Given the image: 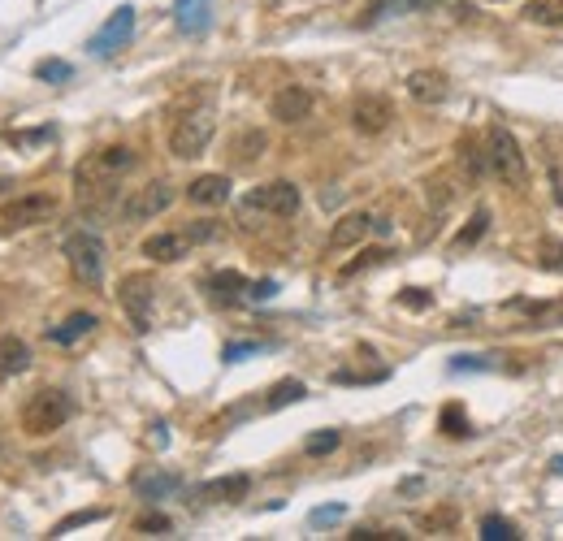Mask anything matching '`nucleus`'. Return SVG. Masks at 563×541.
Listing matches in <instances>:
<instances>
[{
  "label": "nucleus",
  "instance_id": "obj_5",
  "mask_svg": "<svg viewBox=\"0 0 563 541\" xmlns=\"http://www.w3.org/2000/svg\"><path fill=\"white\" fill-rule=\"evenodd\" d=\"M61 252H65V260H70V273L83 286H100L104 282V243H100V234L74 230L70 239H65Z\"/></svg>",
  "mask_w": 563,
  "mask_h": 541
},
{
  "label": "nucleus",
  "instance_id": "obj_40",
  "mask_svg": "<svg viewBox=\"0 0 563 541\" xmlns=\"http://www.w3.org/2000/svg\"><path fill=\"white\" fill-rule=\"evenodd\" d=\"M338 516H343V507H321V511H312V520H338Z\"/></svg>",
  "mask_w": 563,
  "mask_h": 541
},
{
  "label": "nucleus",
  "instance_id": "obj_34",
  "mask_svg": "<svg viewBox=\"0 0 563 541\" xmlns=\"http://www.w3.org/2000/svg\"><path fill=\"white\" fill-rule=\"evenodd\" d=\"M35 74H39V78H52V83H61V78H70L74 70H70L65 61H39V65H35Z\"/></svg>",
  "mask_w": 563,
  "mask_h": 541
},
{
  "label": "nucleus",
  "instance_id": "obj_27",
  "mask_svg": "<svg viewBox=\"0 0 563 541\" xmlns=\"http://www.w3.org/2000/svg\"><path fill=\"white\" fill-rule=\"evenodd\" d=\"M460 161H464V169H468V174H486V169H490V156H486V148H477V143L473 139H464L460 143Z\"/></svg>",
  "mask_w": 563,
  "mask_h": 541
},
{
  "label": "nucleus",
  "instance_id": "obj_41",
  "mask_svg": "<svg viewBox=\"0 0 563 541\" xmlns=\"http://www.w3.org/2000/svg\"><path fill=\"white\" fill-rule=\"evenodd\" d=\"M555 472H563V459H555Z\"/></svg>",
  "mask_w": 563,
  "mask_h": 541
},
{
  "label": "nucleus",
  "instance_id": "obj_17",
  "mask_svg": "<svg viewBox=\"0 0 563 541\" xmlns=\"http://www.w3.org/2000/svg\"><path fill=\"white\" fill-rule=\"evenodd\" d=\"M96 312H70L61 325H52L48 329V342H57V347H74L78 338H87V334H96Z\"/></svg>",
  "mask_w": 563,
  "mask_h": 541
},
{
  "label": "nucleus",
  "instance_id": "obj_7",
  "mask_svg": "<svg viewBox=\"0 0 563 541\" xmlns=\"http://www.w3.org/2000/svg\"><path fill=\"white\" fill-rule=\"evenodd\" d=\"M117 299H122V308L130 316V325L139 329V334H148L152 329V303H156V286L148 273H130L122 277V286H117Z\"/></svg>",
  "mask_w": 563,
  "mask_h": 541
},
{
  "label": "nucleus",
  "instance_id": "obj_15",
  "mask_svg": "<svg viewBox=\"0 0 563 541\" xmlns=\"http://www.w3.org/2000/svg\"><path fill=\"white\" fill-rule=\"evenodd\" d=\"M187 200L200 208H221L230 200V178L226 174H200L195 182H187Z\"/></svg>",
  "mask_w": 563,
  "mask_h": 541
},
{
  "label": "nucleus",
  "instance_id": "obj_21",
  "mask_svg": "<svg viewBox=\"0 0 563 541\" xmlns=\"http://www.w3.org/2000/svg\"><path fill=\"white\" fill-rule=\"evenodd\" d=\"M265 148H269L265 130H243V135L230 143V152H234V165H252V161H260V152H265Z\"/></svg>",
  "mask_w": 563,
  "mask_h": 541
},
{
  "label": "nucleus",
  "instance_id": "obj_8",
  "mask_svg": "<svg viewBox=\"0 0 563 541\" xmlns=\"http://www.w3.org/2000/svg\"><path fill=\"white\" fill-rule=\"evenodd\" d=\"M247 208H256V213H269V217H295L299 213V187L295 182H265V187H256V191H247Z\"/></svg>",
  "mask_w": 563,
  "mask_h": 541
},
{
  "label": "nucleus",
  "instance_id": "obj_26",
  "mask_svg": "<svg viewBox=\"0 0 563 541\" xmlns=\"http://www.w3.org/2000/svg\"><path fill=\"white\" fill-rule=\"evenodd\" d=\"M208 22V0H178V26L182 31H200Z\"/></svg>",
  "mask_w": 563,
  "mask_h": 541
},
{
  "label": "nucleus",
  "instance_id": "obj_24",
  "mask_svg": "<svg viewBox=\"0 0 563 541\" xmlns=\"http://www.w3.org/2000/svg\"><path fill=\"white\" fill-rule=\"evenodd\" d=\"M304 381H295V377H286V381H278V386L269 390V399H265V412H278V407H286V403H299L304 399Z\"/></svg>",
  "mask_w": 563,
  "mask_h": 541
},
{
  "label": "nucleus",
  "instance_id": "obj_32",
  "mask_svg": "<svg viewBox=\"0 0 563 541\" xmlns=\"http://www.w3.org/2000/svg\"><path fill=\"white\" fill-rule=\"evenodd\" d=\"M338 442H343V438H338V429H321V433H308L304 451H308V455H330Z\"/></svg>",
  "mask_w": 563,
  "mask_h": 541
},
{
  "label": "nucleus",
  "instance_id": "obj_2",
  "mask_svg": "<svg viewBox=\"0 0 563 541\" xmlns=\"http://www.w3.org/2000/svg\"><path fill=\"white\" fill-rule=\"evenodd\" d=\"M70 394L57 390V386H44V390H35L31 399H26L22 407V429L31 433V438H48V433H57L65 420H70Z\"/></svg>",
  "mask_w": 563,
  "mask_h": 541
},
{
  "label": "nucleus",
  "instance_id": "obj_10",
  "mask_svg": "<svg viewBox=\"0 0 563 541\" xmlns=\"http://www.w3.org/2000/svg\"><path fill=\"white\" fill-rule=\"evenodd\" d=\"M390 122H395V104H390L386 96H356V104H351V126L360 130V135H382V130H390Z\"/></svg>",
  "mask_w": 563,
  "mask_h": 541
},
{
  "label": "nucleus",
  "instance_id": "obj_14",
  "mask_svg": "<svg viewBox=\"0 0 563 541\" xmlns=\"http://www.w3.org/2000/svg\"><path fill=\"white\" fill-rule=\"evenodd\" d=\"M408 96L416 104H442L451 96V83H447V74L442 70H412L408 74Z\"/></svg>",
  "mask_w": 563,
  "mask_h": 541
},
{
  "label": "nucleus",
  "instance_id": "obj_33",
  "mask_svg": "<svg viewBox=\"0 0 563 541\" xmlns=\"http://www.w3.org/2000/svg\"><path fill=\"white\" fill-rule=\"evenodd\" d=\"M178 477H135V490L143 498H156V494H165V490H174Z\"/></svg>",
  "mask_w": 563,
  "mask_h": 541
},
{
  "label": "nucleus",
  "instance_id": "obj_3",
  "mask_svg": "<svg viewBox=\"0 0 563 541\" xmlns=\"http://www.w3.org/2000/svg\"><path fill=\"white\" fill-rule=\"evenodd\" d=\"M486 156H490V174L507 182V187H525L529 182V165H525V152H520L516 135L507 126H490L486 130Z\"/></svg>",
  "mask_w": 563,
  "mask_h": 541
},
{
  "label": "nucleus",
  "instance_id": "obj_11",
  "mask_svg": "<svg viewBox=\"0 0 563 541\" xmlns=\"http://www.w3.org/2000/svg\"><path fill=\"white\" fill-rule=\"evenodd\" d=\"M130 31H135V9H130V5H122V9H117L109 22L100 26L96 35L87 39V48L96 52V57H109V52H117V48L126 44V39H130Z\"/></svg>",
  "mask_w": 563,
  "mask_h": 541
},
{
  "label": "nucleus",
  "instance_id": "obj_25",
  "mask_svg": "<svg viewBox=\"0 0 563 541\" xmlns=\"http://www.w3.org/2000/svg\"><path fill=\"white\" fill-rule=\"evenodd\" d=\"M486 226H490V213H486V208H477L473 221H468V226L455 234V252H464V247H477L481 239H486Z\"/></svg>",
  "mask_w": 563,
  "mask_h": 541
},
{
  "label": "nucleus",
  "instance_id": "obj_23",
  "mask_svg": "<svg viewBox=\"0 0 563 541\" xmlns=\"http://www.w3.org/2000/svg\"><path fill=\"white\" fill-rule=\"evenodd\" d=\"M525 18L533 26H563V0H529Z\"/></svg>",
  "mask_w": 563,
  "mask_h": 541
},
{
  "label": "nucleus",
  "instance_id": "obj_37",
  "mask_svg": "<svg viewBox=\"0 0 563 541\" xmlns=\"http://www.w3.org/2000/svg\"><path fill=\"white\" fill-rule=\"evenodd\" d=\"M135 533H169V520L165 516H143V520H135Z\"/></svg>",
  "mask_w": 563,
  "mask_h": 541
},
{
  "label": "nucleus",
  "instance_id": "obj_35",
  "mask_svg": "<svg viewBox=\"0 0 563 541\" xmlns=\"http://www.w3.org/2000/svg\"><path fill=\"white\" fill-rule=\"evenodd\" d=\"M386 252H382V247H373V252H364L360 260H351V265H343V277H356L360 269H369V265H377V260H382Z\"/></svg>",
  "mask_w": 563,
  "mask_h": 541
},
{
  "label": "nucleus",
  "instance_id": "obj_29",
  "mask_svg": "<svg viewBox=\"0 0 563 541\" xmlns=\"http://www.w3.org/2000/svg\"><path fill=\"white\" fill-rule=\"evenodd\" d=\"M455 520H460V511H455V507H442V511H429V516H421V529L425 533H451L455 529Z\"/></svg>",
  "mask_w": 563,
  "mask_h": 541
},
{
  "label": "nucleus",
  "instance_id": "obj_30",
  "mask_svg": "<svg viewBox=\"0 0 563 541\" xmlns=\"http://www.w3.org/2000/svg\"><path fill=\"white\" fill-rule=\"evenodd\" d=\"M442 433H451V438H464L468 433V420H464V407L460 403H451V407H442Z\"/></svg>",
  "mask_w": 563,
  "mask_h": 541
},
{
  "label": "nucleus",
  "instance_id": "obj_13",
  "mask_svg": "<svg viewBox=\"0 0 563 541\" xmlns=\"http://www.w3.org/2000/svg\"><path fill=\"white\" fill-rule=\"evenodd\" d=\"M373 226H377V217H369V213H347V217H338L334 230H330V252H347V247H360L364 239H369Z\"/></svg>",
  "mask_w": 563,
  "mask_h": 541
},
{
  "label": "nucleus",
  "instance_id": "obj_6",
  "mask_svg": "<svg viewBox=\"0 0 563 541\" xmlns=\"http://www.w3.org/2000/svg\"><path fill=\"white\" fill-rule=\"evenodd\" d=\"M57 217V195L52 191H26L0 208V230H31Z\"/></svg>",
  "mask_w": 563,
  "mask_h": 541
},
{
  "label": "nucleus",
  "instance_id": "obj_36",
  "mask_svg": "<svg viewBox=\"0 0 563 541\" xmlns=\"http://www.w3.org/2000/svg\"><path fill=\"white\" fill-rule=\"evenodd\" d=\"M104 516V511H78V516H70V520H61L57 524V529H52V537H61V533H70L74 529V524H91V520H100Z\"/></svg>",
  "mask_w": 563,
  "mask_h": 541
},
{
  "label": "nucleus",
  "instance_id": "obj_28",
  "mask_svg": "<svg viewBox=\"0 0 563 541\" xmlns=\"http://www.w3.org/2000/svg\"><path fill=\"white\" fill-rule=\"evenodd\" d=\"M481 537H486V541H516L520 533H516V524H512V520L486 516V520H481Z\"/></svg>",
  "mask_w": 563,
  "mask_h": 541
},
{
  "label": "nucleus",
  "instance_id": "obj_20",
  "mask_svg": "<svg viewBox=\"0 0 563 541\" xmlns=\"http://www.w3.org/2000/svg\"><path fill=\"white\" fill-rule=\"evenodd\" d=\"M247 290H252V282H247L243 273H217L213 277V299L217 303H243L247 299Z\"/></svg>",
  "mask_w": 563,
  "mask_h": 541
},
{
  "label": "nucleus",
  "instance_id": "obj_39",
  "mask_svg": "<svg viewBox=\"0 0 563 541\" xmlns=\"http://www.w3.org/2000/svg\"><path fill=\"white\" fill-rule=\"evenodd\" d=\"M399 303H408V308H429V295H421V290H403Z\"/></svg>",
  "mask_w": 563,
  "mask_h": 541
},
{
  "label": "nucleus",
  "instance_id": "obj_12",
  "mask_svg": "<svg viewBox=\"0 0 563 541\" xmlns=\"http://www.w3.org/2000/svg\"><path fill=\"white\" fill-rule=\"evenodd\" d=\"M269 113L278 117L282 126H295V122H304V117L312 113V91H308V87H299V83H286L282 91H273V100H269Z\"/></svg>",
  "mask_w": 563,
  "mask_h": 541
},
{
  "label": "nucleus",
  "instance_id": "obj_31",
  "mask_svg": "<svg viewBox=\"0 0 563 541\" xmlns=\"http://www.w3.org/2000/svg\"><path fill=\"white\" fill-rule=\"evenodd\" d=\"M538 265L563 273V243H559V239H542V243H538Z\"/></svg>",
  "mask_w": 563,
  "mask_h": 541
},
{
  "label": "nucleus",
  "instance_id": "obj_1",
  "mask_svg": "<svg viewBox=\"0 0 563 541\" xmlns=\"http://www.w3.org/2000/svg\"><path fill=\"white\" fill-rule=\"evenodd\" d=\"M126 169H135V152L130 148H100V152H91L83 165L74 169V187H78V200L83 204H104L113 195L117 187V178L126 174Z\"/></svg>",
  "mask_w": 563,
  "mask_h": 541
},
{
  "label": "nucleus",
  "instance_id": "obj_4",
  "mask_svg": "<svg viewBox=\"0 0 563 541\" xmlns=\"http://www.w3.org/2000/svg\"><path fill=\"white\" fill-rule=\"evenodd\" d=\"M213 113L208 109H191V113H182L174 130H169V152L178 156V161H195V156H204V148L213 143Z\"/></svg>",
  "mask_w": 563,
  "mask_h": 541
},
{
  "label": "nucleus",
  "instance_id": "obj_9",
  "mask_svg": "<svg viewBox=\"0 0 563 541\" xmlns=\"http://www.w3.org/2000/svg\"><path fill=\"white\" fill-rule=\"evenodd\" d=\"M169 204H174V187H169V182H148V187H135L122 200V217L126 221H148L156 213H165Z\"/></svg>",
  "mask_w": 563,
  "mask_h": 541
},
{
  "label": "nucleus",
  "instance_id": "obj_19",
  "mask_svg": "<svg viewBox=\"0 0 563 541\" xmlns=\"http://www.w3.org/2000/svg\"><path fill=\"white\" fill-rule=\"evenodd\" d=\"M191 239L187 234H152V239H143V256L156 260V265H174V260L187 256Z\"/></svg>",
  "mask_w": 563,
  "mask_h": 541
},
{
  "label": "nucleus",
  "instance_id": "obj_22",
  "mask_svg": "<svg viewBox=\"0 0 563 541\" xmlns=\"http://www.w3.org/2000/svg\"><path fill=\"white\" fill-rule=\"evenodd\" d=\"M247 490H252L247 477H226V481L204 485V498H213V503H239V498H247Z\"/></svg>",
  "mask_w": 563,
  "mask_h": 541
},
{
  "label": "nucleus",
  "instance_id": "obj_16",
  "mask_svg": "<svg viewBox=\"0 0 563 541\" xmlns=\"http://www.w3.org/2000/svg\"><path fill=\"white\" fill-rule=\"evenodd\" d=\"M434 5H442V0H369V5L360 9V26H377V22L395 18V13H421Z\"/></svg>",
  "mask_w": 563,
  "mask_h": 541
},
{
  "label": "nucleus",
  "instance_id": "obj_18",
  "mask_svg": "<svg viewBox=\"0 0 563 541\" xmlns=\"http://www.w3.org/2000/svg\"><path fill=\"white\" fill-rule=\"evenodd\" d=\"M31 368V347L13 334H0V381H13Z\"/></svg>",
  "mask_w": 563,
  "mask_h": 541
},
{
  "label": "nucleus",
  "instance_id": "obj_38",
  "mask_svg": "<svg viewBox=\"0 0 563 541\" xmlns=\"http://www.w3.org/2000/svg\"><path fill=\"white\" fill-rule=\"evenodd\" d=\"M273 290H278V282H252L247 299H273Z\"/></svg>",
  "mask_w": 563,
  "mask_h": 541
}]
</instances>
